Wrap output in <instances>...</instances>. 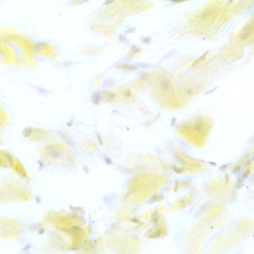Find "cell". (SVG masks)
I'll return each instance as SVG.
<instances>
[{"mask_svg": "<svg viewBox=\"0 0 254 254\" xmlns=\"http://www.w3.org/2000/svg\"><path fill=\"white\" fill-rule=\"evenodd\" d=\"M21 231L19 223L9 218L0 219V237L12 239L17 237Z\"/></svg>", "mask_w": 254, "mask_h": 254, "instance_id": "obj_1", "label": "cell"}]
</instances>
